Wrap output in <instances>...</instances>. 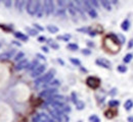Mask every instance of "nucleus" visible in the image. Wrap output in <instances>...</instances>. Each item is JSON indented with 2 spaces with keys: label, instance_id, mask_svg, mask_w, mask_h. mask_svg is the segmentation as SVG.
<instances>
[{
  "label": "nucleus",
  "instance_id": "nucleus-21",
  "mask_svg": "<svg viewBox=\"0 0 133 122\" xmlns=\"http://www.w3.org/2000/svg\"><path fill=\"white\" fill-rule=\"evenodd\" d=\"M26 31H27V33H28L30 36H33V37H35V36L38 35V31H37L36 29H32V28H26Z\"/></svg>",
  "mask_w": 133,
  "mask_h": 122
},
{
  "label": "nucleus",
  "instance_id": "nucleus-46",
  "mask_svg": "<svg viewBox=\"0 0 133 122\" xmlns=\"http://www.w3.org/2000/svg\"><path fill=\"white\" fill-rule=\"evenodd\" d=\"M36 56H37V57H39V58H40V59H42V60H46V58H45L43 55L39 54V53H37V54H36Z\"/></svg>",
  "mask_w": 133,
  "mask_h": 122
},
{
  "label": "nucleus",
  "instance_id": "nucleus-8",
  "mask_svg": "<svg viewBox=\"0 0 133 122\" xmlns=\"http://www.w3.org/2000/svg\"><path fill=\"white\" fill-rule=\"evenodd\" d=\"M45 69H46V65L45 64H40L36 69L31 72V77H33V78L37 77L38 78L39 76H41V74L45 71Z\"/></svg>",
  "mask_w": 133,
  "mask_h": 122
},
{
  "label": "nucleus",
  "instance_id": "nucleus-44",
  "mask_svg": "<svg viewBox=\"0 0 133 122\" xmlns=\"http://www.w3.org/2000/svg\"><path fill=\"white\" fill-rule=\"evenodd\" d=\"M41 50H42L43 52H45V53L49 52V50H48V48H47L46 46H42V47H41Z\"/></svg>",
  "mask_w": 133,
  "mask_h": 122
},
{
  "label": "nucleus",
  "instance_id": "nucleus-49",
  "mask_svg": "<svg viewBox=\"0 0 133 122\" xmlns=\"http://www.w3.org/2000/svg\"><path fill=\"white\" fill-rule=\"evenodd\" d=\"M87 45H88V46H90V47H94V44H93V43H91L90 41H88V42H87Z\"/></svg>",
  "mask_w": 133,
  "mask_h": 122
},
{
  "label": "nucleus",
  "instance_id": "nucleus-39",
  "mask_svg": "<svg viewBox=\"0 0 133 122\" xmlns=\"http://www.w3.org/2000/svg\"><path fill=\"white\" fill-rule=\"evenodd\" d=\"M63 111H64V113H69V112H71V107H70V106H66V105H65V107H64Z\"/></svg>",
  "mask_w": 133,
  "mask_h": 122
},
{
  "label": "nucleus",
  "instance_id": "nucleus-47",
  "mask_svg": "<svg viewBox=\"0 0 133 122\" xmlns=\"http://www.w3.org/2000/svg\"><path fill=\"white\" fill-rule=\"evenodd\" d=\"M33 122H41L40 121V118L38 117V115H36L35 117H33Z\"/></svg>",
  "mask_w": 133,
  "mask_h": 122
},
{
  "label": "nucleus",
  "instance_id": "nucleus-28",
  "mask_svg": "<svg viewBox=\"0 0 133 122\" xmlns=\"http://www.w3.org/2000/svg\"><path fill=\"white\" fill-rule=\"evenodd\" d=\"M48 41V44H49L50 46L53 48V49H55V50H57L58 48H59V45L57 44V43H55V42H53L51 39H49V40H47Z\"/></svg>",
  "mask_w": 133,
  "mask_h": 122
},
{
  "label": "nucleus",
  "instance_id": "nucleus-32",
  "mask_svg": "<svg viewBox=\"0 0 133 122\" xmlns=\"http://www.w3.org/2000/svg\"><path fill=\"white\" fill-rule=\"evenodd\" d=\"M117 70H118L119 72L124 73V72H126V71H127V66H125V65H119V66L117 67Z\"/></svg>",
  "mask_w": 133,
  "mask_h": 122
},
{
  "label": "nucleus",
  "instance_id": "nucleus-29",
  "mask_svg": "<svg viewBox=\"0 0 133 122\" xmlns=\"http://www.w3.org/2000/svg\"><path fill=\"white\" fill-rule=\"evenodd\" d=\"M89 121L90 122H100V119L97 115H91V116L89 117Z\"/></svg>",
  "mask_w": 133,
  "mask_h": 122
},
{
  "label": "nucleus",
  "instance_id": "nucleus-31",
  "mask_svg": "<svg viewBox=\"0 0 133 122\" xmlns=\"http://www.w3.org/2000/svg\"><path fill=\"white\" fill-rule=\"evenodd\" d=\"M76 108L78 109V110H83L84 107H85V104H84V102H82V101H78L77 103H76Z\"/></svg>",
  "mask_w": 133,
  "mask_h": 122
},
{
  "label": "nucleus",
  "instance_id": "nucleus-11",
  "mask_svg": "<svg viewBox=\"0 0 133 122\" xmlns=\"http://www.w3.org/2000/svg\"><path fill=\"white\" fill-rule=\"evenodd\" d=\"M15 53H16L15 50H9V51L2 53V54H0V60H8L15 55Z\"/></svg>",
  "mask_w": 133,
  "mask_h": 122
},
{
  "label": "nucleus",
  "instance_id": "nucleus-18",
  "mask_svg": "<svg viewBox=\"0 0 133 122\" xmlns=\"http://www.w3.org/2000/svg\"><path fill=\"white\" fill-rule=\"evenodd\" d=\"M132 107H133V100H131V99H128L124 103V108H125L126 111H130L132 109Z\"/></svg>",
  "mask_w": 133,
  "mask_h": 122
},
{
  "label": "nucleus",
  "instance_id": "nucleus-10",
  "mask_svg": "<svg viewBox=\"0 0 133 122\" xmlns=\"http://www.w3.org/2000/svg\"><path fill=\"white\" fill-rule=\"evenodd\" d=\"M29 61L27 60V59H23V60H21L19 62H17V64L16 65V70L17 71H19V70H23L25 69V68H28V66H29Z\"/></svg>",
  "mask_w": 133,
  "mask_h": 122
},
{
  "label": "nucleus",
  "instance_id": "nucleus-4",
  "mask_svg": "<svg viewBox=\"0 0 133 122\" xmlns=\"http://www.w3.org/2000/svg\"><path fill=\"white\" fill-rule=\"evenodd\" d=\"M57 92H58V91H57V88H55V87L45 88V90H43L42 92L39 93V97H40V98H44V99H49L52 96L56 95Z\"/></svg>",
  "mask_w": 133,
  "mask_h": 122
},
{
  "label": "nucleus",
  "instance_id": "nucleus-51",
  "mask_svg": "<svg viewBox=\"0 0 133 122\" xmlns=\"http://www.w3.org/2000/svg\"><path fill=\"white\" fill-rule=\"evenodd\" d=\"M58 62H59V63H61V64H63V65H64V64H65V62H64V61H63V60H61V59H58Z\"/></svg>",
  "mask_w": 133,
  "mask_h": 122
},
{
  "label": "nucleus",
  "instance_id": "nucleus-52",
  "mask_svg": "<svg viewBox=\"0 0 133 122\" xmlns=\"http://www.w3.org/2000/svg\"><path fill=\"white\" fill-rule=\"evenodd\" d=\"M0 48H1V43H0Z\"/></svg>",
  "mask_w": 133,
  "mask_h": 122
},
{
  "label": "nucleus",
  "instance_id": "nucleus-6",
  "mask_svg": "<svg viewBox=\"0 0 133 122\" xmlns=\"http://www.w3.org/2000/svg\"><path fill=\"white\" fill-rule=\"evenodd\" d=\"M68 10H69V13H70L72 19H73L75 22H77V21H78V18H77L78 12H77V9H76V4L73 3V2L68 3Z\"/></svg>",
  "mask_w": 133,
  "mask_h": 122
},
{
  "label": "nucleus",
  "instance_id": "nucleus-3",
  "mask_svg": "<svg viewBox=\"0 0 133 122\" xmlns=\"http://www.w3.org/2000/svg\"><path fill=\"white\" fill-rule=\"evenodd\" d=\"M82 4H83V8H84V11H86L88 14H89V17L91 18H97V12H96V10H95V8L94 7H92L91 6V4L88 2V1H83L82 2Z\"/></svg>",
  "mask_w": 133,
  "mask_h": 122
},
{
  "label": "nucleus",
  "instance_id": "nucleus-24",
  "mask_svg": "<svg viewBox=\"0 0 133 122\" xmlns=\"http://www.w3.org/2000/svg\"><path fill=\"white\" fill-rule=\"evenodd\" d=\"M55 14L58 15V17H64V18H66V9H65V8H58V9L55 11Z\"/></svg>",
  "mask_w": 133,
  "mask_h": 122
},
{
  "label": "nucleus",
  "instance_id": "nucleus-50",
  "mask_svg": "<svg viewBox=\"0 0 133 122\" xmlns=\"http://www.w3.org/2000/svg\"><path fill=\"white\" fill-rule=\"evenodd\" d=\"M127 120H128V122H133V116H129L127 118Z\"/></svg>",
  "mask_w": 133,
  "mask_h": 122
},
{
  "label": "nucleus",
  "instance_id": "nucleus-35",
  "mask_svg": "<svg viewBox=\"0 0 133 122\" xmlns=\"http://www.w3.org/2000/svg\"><path fill=\"white\" fill-rule=\"evenodd\" d=\"M78 32H83V33H88L90 32V29L89 28H81V29H77Z\"/></svg>",
  "mask_w": 133,
  "mask_h": 122
},
{
  "label": "nucleus",
  "instance_id": "nucleus-26",
  "mask_svg": "<svg viewBox=\"0 0 133 122\" xmlns=\"http://www.w3.org/2000/svg\"><path fill=\"white\" fill-rule=\"evenodd\" d=\"M70 39H71V35H69V34H65L63 36H57V40H63L65 42H69Z\"/></svg>",
  "mask_w": 133,
  "mask_h": 122
},
{
  "label": "nucleus",
  "instance_id": "nucleus-23",
  "mask_svg": "<svg viewBox=\"0 0 133 122\" xmlns=\"http://www.w3.org/2000/svg\"><path fill=\"white\" fill-rule=\"evenodd\" d=\"M24 57H25V53L21 51V52H18L17 55L15 56V61H17V62H19L21 60H23V59H24Z\"/></svg>",
  "mask_w": 133,
  "mask_h": 122
},
{
  "label": "nucleus",
  "instance_id": "nucleus-2",
  "mask_svg": "<svg viewBox=\"0 0 133 122\" xmlns=\"http://www.w3.org/2000/svg\"><path fill=\"white\" fill-rule=\"evenodd\" d=\"M41 4L42 3L40 1H34V0L28 1L27 4H26V10L30 15H36L40 6H41Z\"/></svg>",
  "mask_w": 133,
  "mask_h": 122
},
{
  "label": "nucleus",
  "instance_id": "nucleus-17",
  "mask_svg": "<svg viewBox=\"0 0 133 122\" xmlns=\"http://www.w3.org/2000/svg\"><path fill=\"white\" fill-rule=\"evenodd\" d=\"M27 4V2L26 1H16V3H15V6H16V8H17V10L21 12L22 10H23V7L25 6Z\"/></svg>",
  "mask_w": 133,
  "mask_h": 122
},
{
  "label": "nucleus",
  "instance_id": "nucleus-43",
  "mask_svg": "<svg viewBox=\"0 0 133 122\" xmlns=\"http://www.w3.org/2000/svg\"><path fill=\"white\" fill-rule=\"evenodd\" d=\"M116 94H117V88H116V87H114V88H113V90L110 92V95L113 97V96H115Z\"/></svg>",
  "mask_w": 133,
  "mask_h": 122
},
{
  "label": "nucleus",
  "instance_id": "nucleus-15",
  "mask_svg": "<svg viewBox=\"0 0 133 122\" xmlns=\"http://www.w3.org/2000/svg\"><path fill=\"white\" fill-rule=\"evenodd\" d=\"M129 28H130V21H129L128 18H126V19H124V20L122 21V23H121V29H122L123 31L127 32V31L129 30Z\"/></svg>",
  "mask_w": 133,
  "mask_h": 122
},
{
  "label": "nucleus",
  "instance_id": "nucleus-13",
  "mask_svg": "<svg viewBox=\"0 0 133 122\" xmlns=\"http://www.w3.org/2000/svg\"><path fill=\"white\" fill-rule=\"evenodd\" d=\"M14 35H15L16 38H17L18 40H21V41H23V42H27V41L29 40V37H28V36H26L25 34H23V33H21V32H15Z\"/></svg>",
  "mask_w": 133,
  "mask_h": 122
},
{
  "label": "nucleus",
  "instance_id": "nucleus-16",
  "mask_svg": "<svg viewBox=\"0 0 133 122\" xmlns=\"http://www.w3.org/2000/svg\"><path fill=\"white\" fill-rule=\"evenodd\" d=\"M39 65H40V64H39V61L35 59V60H33V61H32V62L29 64V66H28V68H27V69L30 70V71H33V70L36 69V68H37Z\"/></svg>",
  "mask_w": 133,
  "mask_h": 122
},
{
  "label": "nucleus",
  "instance_id": "nucleus-41",
  "mask_svg": "<svg viewBox=\"0 0 133 122\" xmlns=\"http://www.w3.org/2000/svg\"><path fill=\"white\" fill-rule=\"evenodd\" d=\"M72 100H73V102H74L75 104L78 102V100H77V98H76V94H75V93H72Z\"/></svg>",
  "mask_w": 133,
  "mask_h": 122
},
{
  "label": "nucleus",
  "instance_id": "nucleus-45",
  "mask_svg": "<svg viewBox=\"0 0 133 122\" xmlns=\"http://www.w3.org/2000/svg\"><path fill=\"white\" fill-rule=\"evenodd\" d=\"M45 41H46V38L43 37V36H41V37L38 38V42H45Z\"/></svg>",
  "mask_w": 133,
  "mask_h": 122
},
{
  "label": "nucleus",
  "instance_id": "nucleus-42",
  "mask_svg": "<svg viewBox=\"0 0 133 122\" xmlns=\"http://www.w3.org/2000/svg\"><path fill=\"white\" fill-rule=\"evenodd\" d=\"M132 47H133V39H131V40H129V42H128L127 48H128V49H131Z\"/></svg>",
  "mask_w": 133,
  "mask_h": 122
},
{
  "label": "nucleus",
  "instance_id": "nucleus-20",
  "mask_svg": "<svg viewBox=\"0 0 133 122\" xmlns=\"http://www.w3.org/2000/svg\"><path fill=\"white\" fill-rule=\"evenodd\" d=\"M66 48H68L69 50H71V51H77V50L79 49L78 45H77V44H74V43H69V44L66 45Z\"/></svg>",
  "mask_w": 133,
  "mask_h": 122
},
{
  "label": "nucleus",
  "instance_id": "nucleus-27",
  "mask_svg": "<svg viewBox=\"0 0 133 122\" xmlns=\"http://www.w3.org/2000/svg\"><path fill=\"white\" fill-rule=\"evenodd\" d=\"M119 105H120V102L117 101V100H111V101L109 102V106H110L111 108H116Z\"/></svg>",
  "mask_w": 133,
  "mask_h": 122
},
{
  "label": "nucleus",
  "instance_id": "nucleus-33",
  "mask_svg": "<svg viewBox=\"0 0 133 122\" xmlns=\"http://www.w3.org/2000/svg\"><path fill=\"white\" fill-rule=\"evenodd\" d=\"M113 114H116V113H113V112L111 113V108H110V110H108V111L105 112V117H107V118H113V117L115 116V115H113Z\"/></svg>",
  "mask_w": 133,
  "mask_h": 122
},
{
  "label": "nucleus",
  "instance_id": "nucleus-48",
  "mask_svg": "<svg viewBox=\"0 0 133 122\" xmlns=\"http://www.w3.org/2000/svg\"><path fill=\"white\" fill-rule=\"evenodd\" d=\"M89 36H90V37H94V36H96V32H94V31H90V32H89Z\"/></svg>",
  "mask_w": 133,
  "mask_h": 122
},
{
  "label": "nucleus",
  "instance_id": "nucleus-30",
  "mask_svg": "<svg viewBox=\"0 0 133 122\" xmlns=\"http://www.w3.org/2000/svg\"><path fill=\"white\" fill-rule=\"evenodd\" d=\"M70 61H71L73 64L77 65V66H81V61H80L79 59H76V58H70Z\"/></svg>",
  "mask_w": 133,
  "mask_h": 122
},
{
  "label": "nucleus",
  "instance_id": "nucleus-12",
  "mask_svg": "<svg viewBox=\"0 0 133 122\" xmlns=\"http://www.w3.org/2000/svg\"><path fill=\"white\" fill-rule=\"evenodd\" d=\"M37 115L40 118V121L41 122H56L54 119H51L48 115H46L44 113H40V114H37Z\"/></svg>",
  "mask_w": 133,
  "mask_h": 122
},
{
  "label": "nucleus",
  "instance_id": "nucleus-19",
  "mask_svg": "<svg viewBox=\"0 0 133 122\" xmlns=\"http://www.w3.org/2000/svg\"><path fill=\"white\" fill-rule=\"evenodd\" d=\"M47 30H48V32L51 33V34H56V33H58V28L56 27V26H53V25H49V26H47Z\"/></svg>",
  "mask_w": 133,
  "mask_h": 122
},
{
  "label": "nucleus",
  "instance_id": "nucleus-1",
  "mask_svg": "<svg viewBox=\"0 0 133 122\" xmlns=\"http://www.w3.org/2000/svg\"><path fill=\"white\" fill-rule=\"evenodd\" d=\"M54 73H55V70L54 69H51L49 70L48 72H46L45 74L39 76L38 78L35 79V86H39V85H47L49 84L50 82L53 79V76H54Z\"/></svg>",
  "mask_w": 133,
  "mask_h": 122
},
{
  "label": "nucleus",
  "instance_id": "nucleus-9",
  "mask_svg": "<svg viewBox=\"0 0 133 122\" xmlns=\"http://www.w3.org/2000/svg\"><path fill=\"white\" fill-rule=\"evenodd\" d=\"M95 63H96L98 66L103 67V68H105V69H111V67H112L111 62H110L109 60L104 59V58H98V59H96V60H95Z\"/></svg>",
  "mask_w": 133,
  "mask_h": 122
},
{
  "label": "nucleus",
  "instance_id": "nucleus-5",
  "mask_svg": "<svg viewBox=\"0 0 133 122\" xmlns=\"http://www.w3.org/2000/svg\"><path fill=\"white\" fill-rule=\"evenodd\" d=\"M86 84L91 88H97L100 86V79L96 76H88L86 79Z\"/></svg>",
  "mask_w": 133,
  "mask_h": 122
},
{
  "label": "nucleus",
  "instance_id": "nucleus-25",
  "mask_svg": "<svg viewBox=\"0 0 133 122\" xmlns=\"http://www.w3.org/2000/svg\"><path fill=\"white\" fill-rule=\"evenodd\" d=\"M48 85H49L51 87H55V88H56L57 87H59V86H61V83H59V80H58V79H52Z\"/></svg>",
  "mask_w": 133,
  "mask_h": 122
},
{
  "label": "nucleus",
  "instance_id": "nucleus-22",
  "mask_svg": "<svg viewBox=\"0 0 133 122\" xmlns=\"http://www.w3.org/2000/svg\"><path fill=\"white\" fill-rule=\"evenodd\" d=\"M132 58H133V54H132V53H127V54L124 56V59H123V61H124L125 63H129V62H131Z\"/></svg>",
  "mask_w": 133,
  "mask_h": 122
},
{
  "label": "nucleus",
  "instance_id": "nucleus-36",
  "mask_svg": "<svg viewBox=\"0 0 133 122\" xmlns=\"http://www.w3.org/2000/svg\"><path fill=\"white\" fill-rule=\"evenodd\" d=\"M33 26H34V28H35V29H36L37 31H40V32L44 31V29H43V28H42V27H41L40 25H38V23H34Z\"/></svg>",
  "mask_w": 133,
  "mask_h": 122
},
{
  "label": "nucleus",
  "instance_id": "nucleus-14",
  "mask_svg": "<svg viewBox=\"0 0 133 122\" xmlns=\"http://www.w3.org/2000/svg\"><path fill=\"white\" fill-rule=\"evenodd\" d=\"M100 4H101V6H102L104 9H107L108 11H111V10H112V3H111L110 1H108V0H101V1H100Z\"/></svg>",
  "mask_w": 133,
  "mask_h": 122
},
{
  "label": "nucleus",
  "instance_id": "nucleus-38",
  "mask_svg": "<svg viewBox=\"0 0 133 122\" xmlns=\"http://www.w3.org/2000/svg\"><path fill=\"white\" fill-rule=\"evenodd\" d=\"M3 3H4V5H5L7 8H10V7H11V5H12V3H11V1H10V0L3 1Z\"/></svg>",
  "mask_w": 133,
  "mask_h": 122
},
{
  "label": "nucleus",
  "instance_id": "nucleus-7",
  "mask_svg": "<svg viewBox=\"0 0 133 122\" xmlns=\"http://www.w3.org/2000/svg\"><path fill=\"white\" fill-rule=\"evenodd\" d=\"M43 5H44V9H45V14L47 17L54 12V3H53V1H51V0L45 1L43 3Z\"/></svg>",
  "mask_w": 133,
  "mask_h": 122
},
{
  "label": "nucleus",
  "instance_id": "nucleus-40",
  "mask_svg": "<svg viewBox=\"0 0 133 122\" xmlns=\"http://www.w3.org/2000/svg\"><path fill=\"white\" fill-rule=\"evenodd\" d=\"M81 52H82V54H84V55H90V54H91V51H90L89 49H82Z\"/></svg>",
  "mask_w": 133,
  "mask_h": 122
},
{
  "label": "nucleus",
  "instance_id": "nucleus-37",
  "mask_svg": "<svg viewBox=\"0 0 133 122\" xmlns=\"http://www.w3.org/2000/svg\"><path fill=\"white\" fill-rule=\"evenodd\" d=\"M57 5L59 6V8H65V6L66 5V3L65 2V1H57Z\"/></svg>",
  "mask_w": 133,
  "mask_h": 122
},
{
  "label": "nucleus",
  "instance_id": "nucleus-34",
  "mask_svg": "<svg viewBox=\"0 0 133 122\" xmlns=\"http://www.w3.org/2000/svg\"><path fill=\"white\" fill-rule=\"evenodd\" d=\"M89 3H90V4H91V6H92V7H94V8H95V7H96V8H98V7H99L98 2H97V1H95V0L89 1Z\"/></svg>",
  "mask_w": 133,
  "mask_h": 122
}]
</instances>
